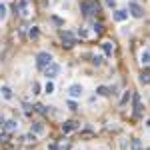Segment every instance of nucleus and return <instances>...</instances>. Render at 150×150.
Wrapping results in <instances>:
<instances>
[{
	"instance_id": "nucleus-25",
	"label": "nucleus",
	"mask_w": 150,
	"mask_h": 150,
	"mask_svg": "<svg viewBox=\"0 0 150 150\" xmlns=\"http://www.w3.org/2000/svg\"><path fill=\"white\" fill-rule=\"evenodd\" d=\"M20 8H22V14L26 16V14H28V4H26V2H20Z\"/></svg>"
},
{
	"instance_id": "nucleus-29",
	"label": "nucleus",
	"mask_w": 150,
	"mask_h": 150,
	"mask_svg": "<svg viewBox=\"0 0 150 150\" xmlns=\"http://www.w3.org/2000/svg\"><path fill=\"white\" fill-rule=\"evenodd\" d=\"M68 108H70V110H76V102L74 100H68Z\"/></svg>"
},
{
	"instance_id": "nucleus-3",
	"label": "nucleus",
	"mask_w": 150,
	"mask_h": 150,
	"mask_svg": "<svg viewBox=\"0 0 150 150\" xmlns=\"http://www.w3.org/2000/svg\"><path fill=\"white\" fill-rule=\"evenodd\" d=\"M128 14H132L134 18H142V16H144V8H142L136 0H130V4H128Z\"/></svg>"
},
{
	"instance_id": "nucleus-11",
	"label": "nucleus",
	"mask_w": 150,
	"mask_h": 150,
	"mask_svg": "<svg viewBox=\"0 0 150 150\" xmlns=\"http://www.w3.org/2000/svg\"><path fill=\"white\" fill-rule=\"evenodd\" d=\"M112 18L116 20V22H124L126 18H128V10H116L112 14Z\"/></svg>"
},
{
	"instance_id": "nucleus-24",
	"label": "nucleus",
	"mask_w": 150,
	"mask_h": 150,
	"mask_svg": "<svg viewBox=\"0 0 150 150\" xmlns=\"http://www.w3.org/2000/svg\"><path fill=\"white\" fill-rule=\"evenodd\" d=\"M92 64H94V66H100V64H102V56H98V54H96V56L92 58Z\"/></svg>"
},
{
	"instance_id": "nucleus-6",
	"label": "nucleus",
	"mask_w": 150,
	"mask_h": 150,
	"mask_svg": "<svg viewBox=\"0 0 150 150\" xmlns=\"http://www.w3.org/2000/svg\"><path fill=\"white\" fill-rule=\"evenodd\" d=\"M58 72H60V64H58V62H52V64H48V66L44 68V74L48 76V78H54Z\"/></svg>"
},
{
	"instance_id": "nucleus-10",
	"label": "nucleus",
	"mask_w": 150,
	"mask_h": 150,
	"mask_svg": "<svg viewBox=\"0 0 150 150\" xmlns=\"http://www.w3.org/2000/svg\"><path fill=\"white\" fill-rule=\"evenodd\" d=\"M30 132H32L34 136L44 134V124H42V122H32V124H30Z\"/></svg>"
},
{
	"instance_id": "nucleus-23",
	"label": "nucleus",
	"mask_w": 150,
	"mask_h": 150,
	"mask_svg": "<svg viewBox=\"0 0 150 150\" xmlns=\"http://www.w3.org/2000/svg\"><path fill=\"white\" fill-rule=\"evenodd\" d=\"M28 36H30V38H38V28H36V26H32V28L28 30Z\"/></svg>"
},
{
	"instance_id": "nucleus-9",
	"label": "nucleus",
	"mask_w": 150,
	"mask_h": 150,
	"mask_svg": "<svg viewBox=\"0 0 150 150\" xmlns=\"http://www.w3.org/2000/svg\"><path fill=\"white\" fill-rule=\"evenodd\" d=\"M0 94H2L4 100H12V98H14V92H12L10 86H0Z\"/></svg>"
},
{
	"instance_id": "nucleus-7",
	"label": "nucleus",
	"mask_w": 150,
	"mask_h": 150,
	"mask_svg": "<svg viewBox=\"0 0 150 150\" xmlns=\"http://www.w3.org/2000/svg\"><path fill=\"white\" fill-rule=\"evenodd\" d=\"M78 126H80V122H76V120H66V122L62 124V132H64V134H68V132L76 130Z\"/></svg>"
},
{
	"instance_id": "nucleus-26",
	"label": "nucleus",
	"mask_w": 150,
	"mask_h": 150,
	"mask_svg": "<svg viewBox=\"0 0 150 150\" xmlns=\"http://www.w3.org/2000/svg\"><path fill=\"white\" fill-rule=\"evenodd\" d=\"M94 32H96V34L102 32V24H100V22H94Z\"/></svg>"
},
{
	"instance_id": "nucleus-27",
	"label": "nucleus",
	"mask_w": 150,
	"mask_h": 150,
	"mask_svg": "<svg viewBox=\"0 0 150 150\" xmlns=\"http://www.w3.org/2000/svg\"><path fill=\"white\" fill-rule=\"evenodd\" d=\"M38 92H40V84L34 82V84H32V94H38Z\"/></svg>"
},
{
	"instance_id": "nucleus-1",
	"label": "nucleus",
	"mask_w": 150,
	"mask_h": 150,
	"mask_svg": "<svg viewBox=\"0 0 150 150\" xmlns=\"http://www.w3.org/2000/svg\"><path fill=\"white\" fill-rule=\"evenodd\" d=\"M54 60H52V54L50 52H38L36 54V66L40 70H44L48 64H52Z\"/></svg>"
},
{
	"instance_id": "nucleus-30",
	"label": "nucleus",
	"mask_w": 150,
	"mask_h": 150,
	"mask_svg": "<svg viewBox=\"0 0 150 150\" xmlns=\"http://www.w3.org/2000/svg\"><path fill=\"white\" fill-rule=\"evenodd\" d=\"M106 6H108V8H114V6H116V0H106Z\"/></svg>"
},
{
	"instance_id": "nucleus-31",
	"label": "nucleus",
	"mask_w": 150,
	"mask_h": 150,
	"mask_svg": "<svg viewBox=\"0 0 150 150\" xmlns=\"http://www.w3.org/2000/svg\"><path fill=\"white\" fill-rule=\"evenodd\" d=\"M4 124H6V118H4V116H0V128H4Z\"/></svg>"
},
{
	"instance_id": "nucleus-33",
	"label": "nucleus",
	"mask_w": 150,
	"mask_h": 150,
	"mask_svg": "<svg viewBox=\"0 0 150 150\" xmlns=\"http://www.w3.org/2000/svg\"><path fill=\"white\" fill-rule=\"evenodd\" d=\"M16 150H18V148H16Z\"/></svg>"
},
{
	"instance_id": "nucleus-5",
	"label": "nucleus",
	"mask_w": 150,
	"mask_h": 150,
	"mask_svg": "<svg viewBox=\"0 0 150 150\" xmlns=\"http://www.w3.org/2000/svg\"><path fill=\"white\" fill-rule=\"evenodd\" d=\"M60 38H62V42H64L66 48H72V46L76 44V36L70 32V30H62V32H60Z\"/></svg>"
},
{
	"instance_id": "nucleus-32",
	"label": "nucleus",
	"mask_w": 150,
	"mask_h": 150,
	"mask_svg": "<svg viewBox=\"0 0 150 150\" xmlns=\"http://www.w3.org/2000/svg\"><path fill=\"white\" fill-rule=\"evenodd\" d=\"M146 126H148V128H150V120H148V122H146Z\"/></svg>"
},
{
	"instance_id": "nucleus-19",
	"label": "nucleus",
	"mask_w": 150,
	"mask_h": 150,
	"mask_svg": "<svg viewBox=\"0 0 150 150\" xmlns=\"http://www.w3.org/2000/svg\"><path fill=\"white\" fill-rule=\"evenodd\" d=\"M6 14H8V8H6V4H4V2H0V22L6 18Z\"/></svg>"
},
{
	"instance_id": "nucleus-21",
	"label": "nucleus",
	"mask_w": 150,
	"mask_h": 150,
	"mask_svg": "<svg viewBox=\"0 0 150 150\" xmlns=\"http://www.w3.org/2000/svg\"><path fill=\"white\" fill-rule=\"evenodd\" d=\"M50 20H52L54 24H58V26H64V20H62V18H58V16H50Z\"/></svg>"
},
{
	"instance_id": "nucleus-2",
	"label": "nucleus",
	"mask_w": 150,
	"mask_h": 150,
	"mask_svg": "<svg viewBox=\"0 0 150 150\" xmlns=\"http://www.w3.org/2000/svg\"><path fill=\"white\" fill-rule=\"evenodd\" d=\"M80 10H82L84 16H90V14L98 12V4H96V0H84L80 4Z\"/></svg>"
},
{
	"instance_id": "nucleus-28",
	"label": "nucleus",
	"mask_w": 150,
	"mask_h": 150,
	"mask_svg": "<svg viewBox=\"0 0 150 150\" xmlns=\"http://www.w3.org/2000/svg\"><path fill=\"white\" fill-rule=\"evenodd\" d=\"M78 36H80V38H86V36H88V32H86V30H82V28H80V30H78Z\"/></svg>"
},
{
	"instance_id": "nucleus-13",
	"label": "nucleus",
	"mask_w": 150,
	"mask_h": 150,
	"mask_svg": "<svg viewBox=\"0 0 150 150\" xmlns=\"http://www.w3.org/2000/svg\"><path fill=\"white\" fill-rule=\"evenodd\" d=\"M140 62H142V64H150V48L142 50V54H140Z\"/></svg>"
},
{
	"instance_id": "nucleus-20",
	"label": "nucleus",
	"mask_w": 150,
	"mask_h": 150,
	"mask_svg": "<svg viewBox=\"0 0 150 150\" xmlns=\"http://www.w3.org/2000/svg\"><path fill=\"white\" fill-rule=\"evenodd\" d=\"M130 96H132V92H130V90H126V92H124V96H122V100H120V104L124 106V104L130 100Z\"/></svg>"
},
{
	"instance_id": "nucleus-4",
	"label": "nucleus",
	"mask_w": 150,
	"mask_h": 150,
	"mask_svg": "<svg viewBox=\"0 0 150 150\" xmlns=\"http://www.w3.org/2000/svg\"><path fill=\"white\" fill-rule=\"evenodd\" d=\"M82 94H84V86H82L80 82H74V84L68 86V96H70V98H80Z\"/></svg>"
},
{
	"instance_id": "nucleus-17",
	"label": "nucleus",
	"mask_w": 150,
	"mask_h": 150,
	"mask_svg": "<svg viewBox=\"0 0 150 150\" xmlns=\"http://www.w3.org/2000/svg\"><path fill=\"white\" fill-rule=\"evenodd\" d=\"M130 146H132V150H142V142H140V138H132V140H130Z\"/></svg>"
},
{
	"instance_id": "nucleus-14",
	"label": "nucleus",
	"mask_w": 150,
	"mask_h": 150,
	"mask_svg": "<svg viewBox=\"0 0 150 150\" xmlns=\"http://www.w3.org/2000/svg\"><path fill=\"white\" fill-rule=\"evenodd\" d=\"M54 90H56L54 82H52V80H48V82L44 84V92H46V94H54Z\"/></svg>"
},
{
	"instance_id": "nucleus-18",
	"label": "nucleus",
	"mask_w": 150,
	"mask_h": 150,
	"mask_svg": "<svg viewBox=\"0 0 150 150\" xmlns=\"http://www.w3.org/2000/svg\"><path fill=\"white\" fill-rule=\"evenodd\" d=\"M96 94H100V96H108V94H110V88H108V86H98V88H96Z\"/></svg>"
},
{
	"instance_id": "nucleus-15",
	"label": "nucleus",
	"mask_w": 150,
	"mask_h": 150,
	"mask_svg": "<svg viewBox=\"0 0 150 150\" xmlns=\"http://www.w3.org/2000/svg\"><path fill=\"white\" fill-rule=\"evenodd\" d=\"M102 50H104V54H106V56H110V54H112V50H114L112 42H102Z\"/></svg>"
},
{
	"instance_id": "nucleus-16",
	"label": "nucleus",
	"mask_w": 150,
	"mask_h": 150,
	"mask_svg": "<svg viewBox=\"0 0 150 150\" xmlns=\"http://www.w3.org/2000/svg\"><path fill=\"white\" fill-rule=\"evenodd\" d=\"M140 82L142 84H150V70H142L140 72Z\"/></svg>"
},
{
	"instance_id": "nucleus-22",
	"label": "nucleus",
	"mask_w": 150,
	"mask_h": 150,
	"mask_svg": "<svg viewBox=\"0 0 150 150\" xmlns=\"http://www.w3.org/2000/svg\"><path fill=\"white\" fill-rule=\"evenodd\" d=\"M22 140H24V142H36V136H34V134L30 132V134H26V136H24Z\"/></svg>"
},
{
	"instance_id": "nucleus-8",
	"label": "nucleus",
	"mask_w": 150,
	"mask_h": 150,
	"mask_svg": "<svg viewBox=\"0 0 150 150\" xmlns=\"http://www.w3.org/2000/svg\"><path fill=\"white\" fill-rule=\"evenodd\" d=\"M132 104H134V114L138 116V114L142 112V104H140V94H132Z\"/></svg>"
},
{
	"instance_id": "nucleus-12",
	"label": "nucleus",
	"mask_w": 150,
	"mask_h": 150,
	"mask_svg": "<svg viewBox=\"0 0 150 150\" xmlns=\"http://www.w3.org/2000/svg\"><path fill=\"white\" fill-rule=\"evenodd\" d=\"M4 130H8V132H14V130H18V120H14V118L6 120V124H4Z\"/></svg>"
}]
</instances>
